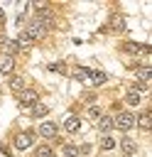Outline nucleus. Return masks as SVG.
I'll return each instance as SVG.
<instances>
[{
  "mask_svg": "<svg viewBox=\"0 0 152 157\" xmlns=\"http://www.w3.org/2000/svg\"><path fill=\"white\" fill-rule=\"evenodd\" d=\"M86 115H88V120H91V123H96V120H98V118L103 115V110H101L98 105H88V110H86Z\"/></svg>",
  "mask_w": 152,
  "mask_h": 157,
  "instance_id": "nucleus-25",
  "label": "nucleus"
},
{
  "mask_svg": "<svg viewBox=\"0 0 152 157\" xmlns=\"http://www.w3.org/2000/svg\"><path fill=\"white\" fill-rule=\"evenodd\" d=\"M76 147H78V157H86V155L91 152V145H88V142H83V145H76Z\"/></svg>",
  "mask_w": 152,
  "mask_h": 157,
  "instance_id": "nucleus-27",
  "label": "nucleus"
},
{
  "mask_svg": "<svg viewBox=\"0 0 152 157\" xmlns=\"http://www.w3.org/2000/svg\"><path fill=\"white\" fill-rule=\"evenodd\" d=\"M0 74H2V76L15 74V56H5V54H0Z\"/></svg>",
  "mask_w": 152,
  "mask_h": 157,
  "instance_id": "nucleus-15",
  "label": "nucleus"
},
{
  "mask_svg": "<svg viewBox=\"0 0 152 157\" xmlns=\"http://www.w3.org/2000/svg\"><path fill=\"white\" fill-rule=\"evenodd\" d=\"M22 32H25V34H27L32 42H34V39H44V37L49 34V32H47V29H44V27H42L37 20H32V17H29V22L22 27Z\"/></svg>",
  "mask_w": 152,
  "mask_h": 157,
  "instance_id": "nucleus-5",
  "label": "nucleus"
},
{
  "mask_svg": "<svg viewBox=\"0 0 152 157\" xmlns=\"http://www.w3.org/2000/svg\"><path fill=\"white\" fill-rule=\"evenodd\" d=\"M32 20H37V22L49 32V29L54 27V20H56V17H54V12H51V10H42V12H34V15H32Z\"/></svg>",
  "mask_w": 152,
  "mask_h": 157,
  "instance_id": "nucleus-9",
  "label": "nucleus"
},
{
  "mask_svg": "<svg viewBox=\"0 0 152 157\" xmlns=\"http://www.w3.org/2000/svg\"><path fill=\"white\" fill-rule=\"evenodd\" d=\"M5 22V12H2V7H0V25Z\"/></svg>",
  "mask_w": 152,
  "mask_h": 157,
  "instance_id": "nucleus-29",
  "label": "nucleus"
},
{
  "mask_svg": "<svg viewBox=\"0 0 152 157\" xmlns=\"http://www.w3.org/2000/svg\"><path fill=\"white\" fill-rule=\"evenodd\" d=\"M120 150H123V157L137 155V142H135L132 137H123V140H120Z\"/></svg>",
  "mask_w": 152,
  "mask_h": 157,
  "instance_id": "nucleus-17",
  "label": "nucleus"
},
{
  "mask_svg": "<svg viewBox=\"0 0 152 157\" xmlns=\"http://www.w3.org/2000/svg\"><path fill=\"white\" fill-rule=\"evenodd\" d=\"M64 130H66V132H78V130H81V118H78L76 113H69V115L64 118Z\"/></svg>",
  "mask_w": 152,
  "mask_h": 157,
  "instance_id": "nucleus-13",
  "label": "nucleus"
},
{
  "mask_svg": "<svg viewBox=\"0 0 152 157\" xmlns=\"http://www.w3.org/2000/svg\"><path fill=\"white\" fill-rule=\"evenodd\" d=\"M98 157H103V155H98Z\"/></svg>",
  "mask_w": 152,
  "mask_h": 157,
  "instance_id": "nucleus-31",
  "label": "nucleus"
},
{
  "mask_svg": "<svg viewBox=\"0 0 152 157\" xmlns=\"http://www.w3.org/2000/svg\"><path fill=\"white\" fill-rule=\"evenodd\" d=\"M7 86H10V91L17 96L20 91L27 88V78H25L22 74H10V76H7Z\"/></svg>",
  "mask_w": 152,
  "mask_h": 157,
  "instance_id": "nucleus-10",
  "label": "nucleus"
},
{
  "mask_svg": "<svg viewBox=\"0 0 152 157\" xmlns=\"http://www.w3.org/2000/svg\"><path fill=\"white\" fill-rule=\"evenodd\" d=\"M37 135L42 137V140H56L59 137V125L54 123V120H42L39 125H37Z\"/></svg>",
  "mask_w": 152,
  "mask_h": 157,
  "instance_id": "nucleus-3",
  "label": "nucleus"
},
{
  "mask_svg": "<svg viewBox=\"0 0 152 157\" xmlns=\"http://www.w3.org/2000/svg\"><path fill=\"white\" fill-rule=\"evenodd\" d=\"M49 69H51V71H61V74L66 71V66H64L61 61H59V64H49Z\"/></svg>",
  "mask_w": 152,
  "mask_h": 157,
  "instance_id": "nucleus-28",
  "label": "nucleus"
},
{
  "mask_svg": "<svg viewBox=\"0 0 152 157\" xmlns=\"http://www.w3.org/2000/svg\"><path fill=\"white\" fill-rule=\"evenodd\" d=\"M88 83H91L93 88H98V86L108 83V74H105V71H101V69H96V71H91V78H88Z\"/></svg>",
  "mask_w": 152,
  "mask_h": 157,
  "instance_id": "nucleus-18",
  "label": "nucleus"
},
{
  "mask_svg": "<svg viewBox=\"0 0 152 157\" xmlns=\"http://www.w3.org/2000/svg\"><path fill=\"white\" fill-rule=\"evenodd\" d=\"M96 128H98V132H101V135H110V132H113V115L103 113V115L96 120Z\"/></svg>",
  "mask_w": 152,
  "mask_h": 157,
  "instance_id": "nucleus-12",
  "label": "nucleus"
},
{
  "mask_svg": "<svg viewBox=\"0 0 152 157\" xmlns=\"http://www.w3.org/2000/svg\"><path fill=\"white\" fill-rule=\"evenodd\" d=\"M0 54H5V56H17L20 49H17L15 39H10V37H0Z\"/></svg>",
  "mask_w": 152,
  "mask_h": 157,
  "instance_id": "nucleus-11",
  "label": "nucleus"
},
{
  "mask_svg": "<svg viewBox=\"0 0 152 157\" xmlns=\"http://www.w3.org/2000/svg\"><path fill=\"white\" fill-rule=\"evenodd\" d=\"M71 76H74L78 83H88V78H91V69H88V66H74V69H71Z\"/></svg>",
  "mask_w": 152,
  "mask_h": 157,
  "instance_id": "nucleus-16",
  "label": "nucleus"
},
{
  "mask_svg": "<svg viewBox=\"0 0 152 157\" xmlns=\"http://www.w3.org/2000/svg\"><path fill=\"white\" fill-rule=\"evenodd\" d=\"M135 128V113L132 110H120L113 115V130H120V132H127Z\"/></svg>",
  "mask_w": 152,
  "mask_h": 157,
  "instance_id": "nucleus-1",
  "label": "nucleus"
},
{
  "mask_svg": "<svg viewBox=\"0 0 152 157\" xmlns=\"http://www.w3.org/2000/svg\"><path fill=\"white\" fill-rule=\"evenodd\" d=\"M125 27H127V22H125V17L123 15H110L108 17V22H105V32H115V34H120V32H125Z\"/></svg>",
  "mask_w": 152,
  "mask_h": 157,
  "instance_id": "nucleus-7",
  "label": "nucleus"
},
{
  "mask_svg": "<svg viewBox=\"0 0 152 157\" xmlns=\"http://www.w3.org/2000/svg\"><path fill=\"white\" fill-rule=\"evenodd\" d=\"M150 125H152V115H150V110H142L140 115H135V128H140L142 132H147Z\"/></svg>",
  "mask_w": 152,
  "mask_h": 157,
  "instance_id": "nucleus-14",
  "label": "nucleus"
},
{
  "mask_svg": "<svg viewBox=\"0 0 152 157\" xmlns=\"http://www.w3.org/2000/svg\"><path fill=\"white\" fill-rule=\"evenodd\" d=\"M29 115H32V118H47V115H49V105L42 103V101H37V103L29 108Z\"/></svg>",
  "mask_w": 152,
  "mask_h": 157,
  "instance_id": "nucleus-20",
  "label": "nucleus"
},
{
  "mask_svg": "<svg viewBox=\"0 0 152 157\" xmlns=\"http://www.w3.org/2000/svg\"><path fill=\"white\" fill-rule=\"evenodd\" d=\"M130 157H135V155H130Z\"/></svg>",
  "mask_w": 152,
  "mask_h": 157,
  "instance_id": "nucleus-30",
  "label": "nucleus"
},
{
  "mask_svg": "<svg viewBox=\"0 0 152 157\" xmlns=\"http://www.w3.org/2000/svg\"><path fill=\"white\" fill-rule=\"evenodd\" d=\"M37 101H39V93H37L34 88H25V91L17 93V103H20V108H32Z\"/></svg>",
  "mask_w": 152,
  "mask_h": 157,
  "instance_id": "nucleus-6",
  "label": "nucleus"
},
{
  "mask_svg": "<svg viewBox=\"0 0 152 157\" xmlns=\"http://www.w3.org/2000/svg\"><path fill=\"white\" fill-rule=\"evenodd\" d=\"M81 98H83V103H86V105H96V98H98V96H96V91H86Z\"/></svg>",
  "mask_w": 152,
  "mask_h": 157,
  "instance_id": "nucleus-26",
  "label": "nucleus"
},
{
  "mask_svg": "<svg viewBox=\"0 0 152 157\" xmlns=\"http://www.w3.org/2000/svg\"><path fill=\"white\" fill-rule=\"evenodd\" d=\"M98 147H101V152H110V150H115V147H118V140H115L113 135H101Z\"/></svg>",
  "mask_w": 152,
  "mask_h": 157,
  "instance_id": "nucleus-19",
  "label": "nucleus"
},
{
  "mask_svg": "<svg viewBox=\"0 0 152 157\" xmlns=\"http://www.w3.org/2000/svg\"><path fill=\"white\" fill-rule=\"evenodd\" d=\"M120 49L125 52V54H132V56H150V47L147 44H140V42H135V39H127V42H123L120 44Z\"/></svg>",
  "mask_w": 152,
  "mask_h": 157,
  "instance_id": "nucleus-4",
  "label": "nucleus"
},
{
  "mask_svg": "<svg viewBox=\"0 0 152 157\" xmlns=\"http://www.w3.org/2000/svg\"><path fill=\"white\" fill-rule=\"evenodd\" d=\"M15 44H17V49H20V52H29L34 42H32V39H29L25 32H20V34H17V39H15Z\"/></svg>",
  "mask_w": 152,
  "mask_h": 157,
  "instance_id": "nucleus-21",
  "label": "nucleus"
},
{
  "mask_svg": "<svg viewBox=\"0 0 152 157\" xmlns=\"http://www.w3.org/2000/svg\"><path fill=\"white\" fill-rule=\"evenodd\" d=\"M34 157H56V155H54V147L49 142H44V145H37L34 147Z\"/></svg>",
  "mask_w": 152,
  "mask_h": 157,
  "instance_id": "nucleus-22",
  "label": "nucleus"
},
{
  "mask_svg": "<svg viewBox=\"0 0 152 157\" xmlns=\"http://www.w3.org/2000/svg\"><path fill=\"white\" fill-rule=\"evenodd\" d=\"M12 145H15L17 152H27L29 147H34V132H32V130H22V132H17V135L12 137Z\"/></svg>",
  "mask_w": 152,
  "mask_h": 157,
  "instance_id": "nucleus-2",
  "label": "nucleus"
},
{
  "mask_svg": "<svg viewBox=\"0 0 152 157\" xmlns=\"http://www.w3.org/2000/svg\"><path fill=\"white\" fill-rule=\"evenodd\" d=\"M132 74H135V81H137V83H150V78H152L150 64H135V66H132Z\"/></svg>",
  "mask_w": 152,
  "mask_h": 157,
  "instance_id": "nucleus-8",
  "label": "nucleus"
},
{
  "mask_svg": "<svg viewBox=\"0 0 152 157\" xmlns=\"http://www.w3.org/2000/svg\"><path fill=\"white\" fill-rule=\"evenodd\" d=\"M61 157H78V147L71 145V142H66V145L61 147Z\"/></svg>",
  "mask_w": 152,
  "mask_h": 157,
  "instance_id": "nucleus-24",
  "label": "nucleus"
},
{
  "mask_svg": "<svg viewBox=\"0 0 152 157\" xmlns=\"http://www.w3.org/2000/svg\"><path fill=\"white\" fill-rule=\"evenodd\" d=\"M140 101H142V96L135 91V88H130L127 93H125V105H130V108H135V105H140Z\"/></svg>",
  "mask_w": 152,
  "mask_h": 157,
  "instance_id": "nucleus-23",
  "label": "nucleus"
}]
</instances>
